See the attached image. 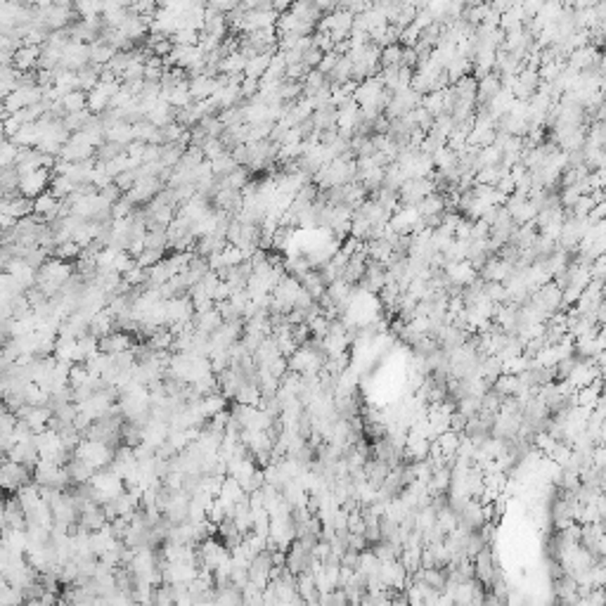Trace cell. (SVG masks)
Here are the masks:
<instances>
[{
    "mask_svg": "<svg viewBox=\"0 0 606 606\" xmlns=\"http://www.w3.org/2000/svg\"><path fill=\"white\" fill-rule=\"evenodd\" d=\"M73 275V268L69 266V261L62 259H48L43 266L36 270V289H41L48 298L57 296L59 289L64 287V282Z\"/></svg>",
    "mask_w": 606,
    "mask_h": 606,
    "instance_id": "obj_1",
    "label": "cell"
},
{
    "mask_svg": "<svg viewBox=\"0 0 606 606\" xmlns=\"http://www.w3.org/2000/svg\"><path fill=\"white\" fill-rule=\"evenodd\" d=\"M34 481L41 488H55V491H66V486L71 483L62 464L50 460H38L34 464Z\"/></svg>",
    "mask_w": 606,
    "mask_h": 606,
    "instance_id": "obj_2",
    "label": "cell"
},
{
    "mask_svg": "<svg viewBox=\"0 0 606 606\" xmlns=\"http://www.w3.org/2000/svg\"><path fill=\"white\" fill-rule=\"evenodd\" d=\"M73 455L81 457L83 462H88L90 467H93L95 471L107 467L109 462H112V455L114 450L109 448L107 443H102V440H93V438H81L78 440V445L73 448Z\"/></svg>",
    "mask_w": 606,
    "mask_h": 606,
    "instance_id": "obj_3",
    "label": "cell"
},
{
    "mask_svg": "<svg viewBox=\"0 0 606 606\" xmlns=\"http://www.w3.org/2000/svg\"><path fill=\"white\" fill-rule=\"evenodd\" d=\"M31 479H34V474L29 471L27 464L15 462V460L0 462V491L3 493H17L24 483H29Z\"/></svg>",
    "mask_w": 606,
    "mask_h": 606,
    "instance_id": "obj_4",
    "label": "cell"
},
{
    "mask_svg": "<svg viewBox=\"0 0 606 606\" xmlns=\"http://www.w3.org/2000/svg\"><path fill=\"white\" fill-rule=\"evenodd\" d=\"M50 180H52V171L50 168H36L29 171V173L20 175V194L29 199H36L38 194H43L45 189H50Z\"/></svg>",
    "mask_w": 606,
    "mask_h": 606,
    "instance_id": "obj_5",
    "label": "cell"
},
{
    "mask_svg": "<svg viewBox=\"0 0 606 606\" xmlns=\"http://www.w3.org/2000/svg\"><path fill=\"white\" fill-rule=\"evenodd\" d=\"M0 213H5V216L20 220L24 216H31L34 213V199L24 197V194L15 192V194H5V197H0Z\"/></svg>",
    "mask_w": 606,
    "mask_h": 606,
    "instance_id": "obj_6",
    "label": "cell"
},
{
    "mask_svg": "<svg viewBox=\"0 0 606 606\" xmlns=\"http://www.w3.org/2000/svg\"><path fill=\"white\" fill-rule=\"evenodd\" d=\"M38 55H41V45H27V43H22L15 50V55H12V66L20 71H36L38 69Z\"/></svg>",
    "mask_w": 606,
    "mask_h": 606,
    "instance_id": "obj_7",
    "label": "cell"
},
{
    "mask_svg": "<svg viewBox=\"0 0 606 606\" xmlns=\"http://www.w3.org/2000/svg\"><path fill=\"white\" fill-rule=\"evenodd\" d=\"M131 348H133V339L124 329H114V332H109L107 336L100 339V351L107 353V356H114V353H121V351H131Z\"/></svg>",
    "mask_w": 606,
    "mask_h": 606,
    "instance_id": "obj_8",
    "label": "cell"
},
{
    "mask_svg": "<svg viewBox=\"0 0 606 606\" xmlns=\"http://www.w3.org/2000/svg\"><path fill=\"white\" fill-rule=\"evenodd\" d=\"M34 213H36V216H38L41 220L50 223V220H55V218L59 216V199L55 197L50 189H45V192L38 194V197L34 199Z\"/></svg>",
    "mask_w": 606,
    "mask_h": 606,
    "instance_id": "obj_9",
    "label": "cell"
},
{
    "mask_svg": "<svg viewBox=\"0 0 606 606\" xmlns=\"http://www.w3.org/2000/svg\"><path fill=\"white\" fill-rule=\"evenodd\" d=\"M5 526H10V528H27L24 507H22V502L17 500V495L5 500Z\"/></svg>",
    "mask_w": 606,
    "mask_h": 606,
    "instance_id": "obj_10",
    "label": "cell"
},
{
    "mask_svg": "<svg viewBox=\"0 0 606 606\" xmlns=\"http://www.w3.org/2000/svg\"><path fill=\"white\" fill-rule=\"evenodd\" d=\"M114 48L112 45H107L105 41H93V43H88V62L90 64H102L105 66L109 59L114 57Z\"/></svg>",
    "mask_w": 606,
    "mask_h": 606,
    "instance_id": "obj_11",
    "label": "cell"
},
{
    "mask_svg": "<svg viewBox=\"0 0 606 606\" xmlns=\"http://www.w3.org/2000/svg\"><path fill=\"white\" fill-rule=\"evenodd\" d=\"M270 57H273V55H268V52H261V55H256V57H249L247 66H244V76L261 78L263 73H266L268 64H270Z\"/></svg>",
    "mask_w": 606,
    "mask_h": 606,
    "instance_id": "obj_12",
    "label": "cell"
},
{
    "mask_svg": "<svg viewBox=\"0 0 606 606\" xmlns=\"http://www.w3.org/2000/svg\"><path fill=\"white\" fill-rule=\"evenodd\" d=\"M235 168H237V161L232 159L230 152H223L220 157L211 159V173L216 175V178H225V175L232 173Z\"/></svg>",
    "mask_w": 606,
    "mask_h": 606,
    "instance_id": "obj_13",
    "label": "cell"
},
{
    "mask_svg": "<svg viewBox=\"0 0 606 606\" xmlns=\"http://www.w3.org/2000/svg\"><path fill=\"white\" fill-rule=\"evenodd\" d=\"M59 102H62L64 114L78 112V109H88V107H85V105H88V97H85L83 90H71V93H66V95L59 97Z\"/></svg>",
    "mask_w": 606,
    "mask_h": 606,
    "instance_id": "obj_14",
    "label": "cell"
},
{
    "mask_svg": "<svg viewBox=\"0 0 606 606\" xmlns=\"http://www.w3.org/2000/svg\"><path fill=\"white\" fill-rule=\"evenodd\" d=\"M17 154H20V147H17L12 140H0V168L15 166Z\"/></svg>",
    "mask_w": 606,
    "mask_h": 606,
    "instance_id": "obj_15",
    "label": "cell"
},
{
    "mask_svg": "<svg viewBox=\"0 0 606 606\" xmlns=\"http://www.w3.org/2000/svg\"><path fill=\"white\" fill-rule=\"evenodd\" d=\"M401 59H403V45H401V43H394V45L382 48V52H379V64H382V66L401 64Z\"/></svg>",
    "mask_w": 606,
    "mask_h": 606,
    "instance_id": "obj_16",
    "label": "cell"
},
{
    "mask_svg": "<svg viewBox=\"0 0 606 606\" xmlns=\"http://www.w3.org/2000/svg\"><path fill=\"white\" fill-rule=\"evenodd\" d=\"M310 43H313V48H317L320 52H329V50L334 48V43H332V38H329V34H324V31L310 36Z\"/></svg>",
    "mask_w": 606,
    "mask_h": 606,
    "instance_id": "obj_17",
    "label": "cell"
},
{
    "mask_svg": "<svg viewBox=\"0 0 606 606\" xmlns=\"http://www.w3.org/2000/svg\"><path fill=\"white\" fill-rule=\"evenodd\" d=\"M336 59H339V55H336L334 50H329V52H324L322 55V59H320V64L315 66L317 71L320 73H329L334 69V64H336Z\"/></svg>",
    "mask_w": 606,
    "mask_h": 606,
    "instance_id": "obj_18",
    "label": "cell"
},
{
    "mask_svg": "<svg viewBox=\"0 0 606 606\" xmlns=\"http://www.w3.org/2000/svg\"><path fill=\"white\" fill-rule=\"evenodd\" d=\"M5 528V500L0 498V531Z\"/></svg>",
    "mask_w": 606,
    "mask_h": 606,
    "instance_id": "obj_19",
    "label": "cell"
}]
</instances>
